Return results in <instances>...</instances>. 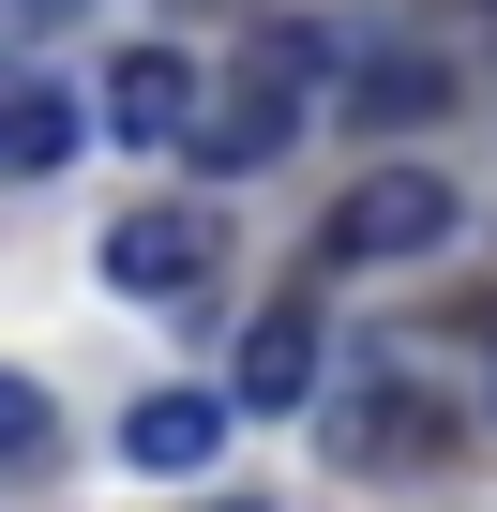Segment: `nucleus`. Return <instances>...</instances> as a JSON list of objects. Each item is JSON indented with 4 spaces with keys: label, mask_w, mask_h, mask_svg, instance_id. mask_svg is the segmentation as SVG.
Returning a JSON list of instances; mask_svg holds the SVG:
<instances>
[{
    "label": "nucleus",
    "mask_w": 497,
    "mask_h": 512,
    "mask_svg": "<svg viewBox=\"0 0 497 512\" xmlns=\"http://www.w3.org/2000/svg\"><path fill=\"white\" fill-rule=\"evenodd\" d=\"M467 226V196L437 181V166H377L347 211H332V272H407V256H437Z\"/></svg>",
    "instance_id": "obj_1"
},
{
    "label": "nucleus",
    "mask_w": 497,
    "mask_h": 512,
    "mask_svg": "<svg viewBox=\"0 0 497 512\" xmlns=\"http://www.w3.org/2000/svg\"><path fill=\"white\" fill-rule=\"evenodd\" d=\"M302 76H317V31H272L257 61H241V91L196 121V166H272L302 136Z\"/></svg>",
    "instance_id": "obj_2"
},
{
    "label": "nucleus",
    "mask_w": 497,
    "mask_h": 512,
    "mask_svg": "<svg viewBox=\"0 0 497 512\" xmlns=\"http://www.w3.org/2000/svg\"><path fill=\"white\" fill-rule=\"evenodd\" d=\"M226 272V226L211 211H121L106 226V287H136V302H196Z\"/></svg>",
    "instance_id": "obj_3"
},
{
    "label": "nucleus",
    "mask_w": 497,
    "mask_h": 512,
    "mask_svg": "<svg viewBox=\"0 0 497 512\" xmlns=\"http://www.w3.org/2000/svg\"><path fill=\"white\" fill-rule=\"evenodd\" d=\"M196 121H211V76H196L181 46H136V61L106 76V136H121V151H196Z\"/></svg>",
    "instance_id": "obj_4"
},
{
    "label": "nucleus",
    "mask_w": 497,
    "mask_h": 512,
    "mask_svg": "<svg viewBox=\"0 0 497 512\" xmlns=\"http://www.w3.org/2000/svg\"><path fill=\"white\" fill-rule=\"evenodd\" d=\"M347 452H362V467H437V452H452V407H437L422 377H377V392H347Z\"/></svg>",
    "instance_id": "obj_5"
},
{
    "label": "nucleus",
    "mask_w": 497,
    "mask_h": 512,
    "mask_svg": "<svg viewBox=\"0 0 497 512\" xmlns=\"http://www.w3.org/2000/svg\"><path fill=\"white\" fill-rule=\"evenodd\" d=\"M121 452H136L151 482H196V467L226 452V392H136V422H121Z\"/></svg>",
    "instance_id": "obj_6"
},
{
    "label": "nucleus",
    "mask_w": 497,
    "mask_h": 512,
    "mask_svg": "<svg viewBox=\"0 0 497 512\" xmlns=\"http://www.w3.org/2000/svg\"><path fill=\"white\" fill-rule=\"evenodd\" d=\"M76 136H91V121H76V91H46V76H0V181H46Z\"/></svg>",
    "instance_id": "obj_7"
},
{
    "label": "nucleus",
    "mask_w": 497,
    "mask_h": 512,
    "mask_svg": "<svg viewBox=\"0 0 497 512\" xmlns=\"http://www.w3.org/2000/svg\"><path fill=\"white\" fill-rule=\"evenodd\" d=\"M317 392V317L287 302V317H257V347H241V407H302Z\"/></svg>",
    "instance_id": "obj_8"
},
{
    "label": "nucleus",
    "mask_w": 497,
    "mask_h": 512,
    "mask_svg": "<svg viewBox=\"0 0 497 512\" xmlns=\"http://www.w3.org/2000/svg\"><path fill=\"white\" fill-rule=\"evenodd\" d=\"M46 437H61L46 377H16V362H0V467H16V452H46Z\"/></svg>",
    "instance_id": "obj_9"
},
{
    "label": "nucleus",
    "mask_w": 497,
    "mask_h": 512,
    "mask_svg": "<svg viewBox=\"0 0 497 512\" xmlns=\"http://www.w3.org/2000/svg\"><path fill=\"white\" fill-rule=\"evenodd\" d=\"M437 91H452V76H437V61H377V76H362V121H422V106H437Z\"/></svg>",
    "instance_id": "obj_10"
},
{
    "label": "nucleus",
    "mask_w": 497,
    "mask_h": 512,
    "mask_svg": "<svg viewBox=\"0 0 497 512\" xmlns=\"http://www.w3.org/2000/svg\"><path fill=\"white\" fill-rule=\"evenodd\" d=\"M31 16H91V0H31Z\"/></svg>",
    "instance_id": "obj_11"
},
{
    "label": "nucleus",
    "mask_w": 497,
    "mask_h": 512,
    "mask_svg": "<svg viewBox=\"0 0 497 512\" xmlns=\"http://www.w3.org/2000/svg\"><path fill=\"white\" fill-rule=\"evenodd\" d=\"M211 512H257V497H211Z\"/></svg>",
    "instance_id": "obj_12"
}]
</instances>
